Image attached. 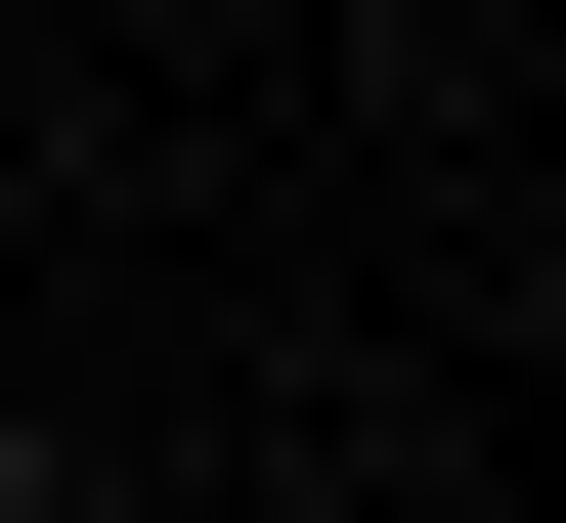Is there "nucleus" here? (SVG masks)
<instances>
[{
    "instance_id": "1",
    "label": "nucleus",
    "mask_w": 566,
    "mask_h": 523,
    "mask_svg": "<svg viewBox=\"0 0 566 523\" xmlns=\"http://www.w3.org/2000/svg\"><path fill=\"white\" fill-rule=\"evenodd\" d=\"M0 523H44V437H0Z\"/></svg>"
}]
</instances>
